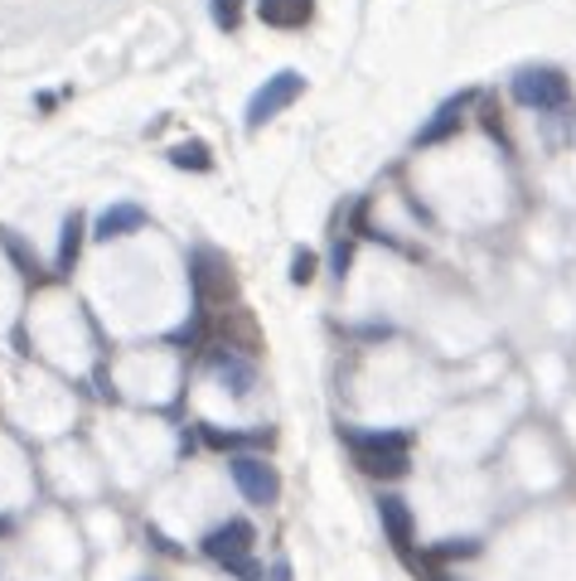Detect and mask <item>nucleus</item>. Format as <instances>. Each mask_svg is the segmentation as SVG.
<instances>
[{
	"mask_svg": "<svg viewBox=\"0 0 576 581\" xmlns=\"http://www.w3.org/2000/svg\"><path fill=\"white\" fill-rule=\"evenodd\" d=\"M257 15L271 29H305L315 15V0H257Z\"/></svg>",
	"mask_w": 576,
	"mask_h": 581,
	"instance_id": "6e6552de",
	"label": "nucleus"
},
{
	"mask_svg": "<svg viewBox=\"0 0 576 581\" xmlns=\"http://www.w3.org/2000/svg\"><path fill=\"white\" fill-rule=\"evenodd\" d=\"M228 471H233V485L247 495V505H277V495H281V475L271 471V465L262 461V455H237V461H228Z\"/></svg>",
	"mask_w": 576,
	"mask_h": 581,
	"instance_id": "39448f33",
	"label": "nucleus"
},
{
	"mask_svg": "<svg viewBox=\"0 0 576 581\" xmlns=\"http://www.w3.org/2000/svg\"><path fill=\"white\" fill-rule=\"evenodd\" d=\"M271 581H291V567H286V562H277V567H271Z\"/></svg>",
	"mask_w": 576,
	"mask_h": 581,
	"instance_id": "f3484780",
	"label": "nucleus"
},
{
	"mask_svg": "<svg viewBox=\"0 0 576 581\" xmlns=\"http://www.w3.org/2000/svg\"><path fill=\"white\" fill-rule=\"evenodd\" d=\"M209 368H213V378H219L223 388H228L233 398H252V388H257V368L243 359V354H233V349H213L209 354Z\"/></svg>",
	"mask_w": 576,
	"mask_h": 581,
	"instance_id": "423d86ee",
	"label": "nucleus"
},
{
	"mask_svg": "<svg viewBox=\"0 0 576 581\" xmlns=\"http://www.w3.org/2000/svg\"><path fill=\"white\" fill-rule=\"evenodd\" d=\"M460 121H466V97H450V103L440 107L422 131H416V145H440L446 137H456V131H460Z\"/></svg>",
	"mask_w": 576,
	"mask_h": 581,
	"instance_id": "9d476101",
	"label": "nucleus"
},
{
	"mask_svg": "<svg viewBox=\"0 0 576 581\" xmlns=\"http://www.w3.org/2000/svg\"><path fill=\"white\" fill-rule=\"evenodd\" d=\"M315 266H320V262H315V252H296V262H291V282L310 286L315 282Z\"/></svg>",
	"mask_w": 576,
	"mask_h": 581,
	"instance_id": "2eb2a0df",
	"label": "nucleus"
},
{
	"mask_svg": "<svg viewBox=\"0 0 576 581\" xmlns=\"http://www.w3.org/2000/svg\"><path fill=\"white\" fill-rule=\"evenodd\" d=\"M514 97L533 111H562L572 97V78L562 69H524L514 78Z\"/></svg>",
	"mask_w": 576,
	"mask_h": 581,
	"instance_id": "f03ea898",
	"label": "nucleus"
},
{
	"mask_svg": "<svg viewBox=\"0 0 576 581\" xmlns=\"http://www.w3.org/2000/svg\"><path fill=\"white\" fill-rule=\"evenodd\" d=\"M378 519H383V533L398 553H412V538H416V519L407 509L402 495H378Z\"/></svg>",
	"mask_w": 576,
	"mask_h": 581,
	"instance_id": "0eeeda50",
	"label": "nucleus"
},
{
	"mask_svg": "<svg viewBox=\"0 0 576 581\" xmlns=\"http://www.w3.org/2000/svg\"><path fill=\"white\" fill-rule=\"evenodd\" d=\"M301 93H305V78L296 69H281L277 78H267V83L252 93V103H247V127H252V131L267 127V121L281 117V111L296 103Z\"/></svg>",
	"mask_w": 576,
	"mask_h": 581,
	"instance_id": "7ed1b4c3",
	"label": "nucleus"
},
{
	"mask_svg": "<svg viewBox=\"0 0 576 581\" xmlns=\"http://www.w3.org/2000/svg\"><path fill=\"white\" fill-rule=\"evenodd\" d=\"M344 441L354 446V461L364 475L398 479L407 475V436L402 431H344Z\"/></svg>",
	"mask_w": 576,
	"mask_h": 581,
	"instance_id": "f257e3e1",
	"label": "nucleus"
},
{
	"mask_svg": "<svg viewBox=\"0 0 576 581\" xmlns=\"http://www.w3.org/2000/svg\"><path fill=\"white\" fill-rule=\"evenodd\" d=\"M344 266H349V242H339L334 248V276H344Z\"/></svg>",
	"mask_w": 576,
	"mask_h": 581,
	"instance_id": "dca6fc26",
	"label": "nucleus"
},
{
	"mask_svg": "<svg viewBox=\"0 0 576 581\" xmlns=\"http://www.w3.org/2000/svg\"><path fill=\"white\" fill-rule=\"evenodd\" d=\"M169 165H175V170H213V155L203 141H179L175 151H169Z\"/></svg>",
	"mask_w": 576,
	"mask_h": 581,
	"instance_id": "9b49d317",
	"label": "nucleus"
},
{
	"mask_svg": "<svg viewBox=\"0 0 576 581\" xmlns=\"http://www.w3.org/2000/svg\"><path fill=\"white\" fill-rule=\"evenodd\" d=\"M474 553H480V543H474V538H446L432 557H436V562H460V557H474Z\"/></svg>",
	"mask_w": 576,
	"mask_h": 581,
	"instance_id": "ddd939ff",
	"label": "nucleus"
},
{
	"mask_svg": "<svg viewBox=\"0 0 576 581\" xmlns=\"http://www.w3.org/2000/svg\"><path fill=\"white\" fill-rule=\"evenodd\" d=\"M78 248H83V218H78V214H68V218H63V242H59V276L73 272Z\"/></svg>",
	"mask_w": 576,
	"mask_h": 581,
	"instance_id": "f8f14e48",
	"label": "nucleus"
},
{
	"mask_svg": "<svg viewBox=\"0 0 576 581\" xmlns=\"http://www.w3.org/2000/svg\"><path fill=\"white\" fill-rule=\"evenodd\" d=\"M145 228V209L141 204H111L107 214L97 218V233L93 238L111 242V238H127V233H141Z\"/></svg>",
	"mask_w": 576,
	"mask_h": 581,
	"instance_id": "1a4fd4ad",
	"label": "nucleus"
},
{
	"mask_svg": "<svg viewBox=\"0 0 576 581\" xmlns=\"http://www.w3.org/2000/svg\"><path fill=\"white\" fill-rule=\"evenodd\" d=\"M0 533H10V519H0Z\"/></svg>",
	"mask_w": 576,
	"mask_h": 581,
	"instance_id": "a211bd4d",
	"label": "nucleus"
},
{
	"mask_svg": "<svg viewBox=\"0 0 576 581\" xmlns=\"http://www.w3.org/2000/svg\"><path fill=\"white\" fill-rule=\"evenodd\" d=\"M252 543H257V529L247 519H228V523H219V529H209L203 533V553L213 557L219 567H233V562H243V557H252Z\"/></svg>",
	"mask_w": 576,
	"mask_h": 581,
	"instance_id": "20e7f679",
	"label": "nucleus"
},
{
	"mask_svg": "<svg viewBox=\"0 0 576 581\" xmlns=\"http://www.w3.org/2000/svg\"><path fill=\"white\" fill-rule=\"evenodd\" d=\"M213 25L219 29H237V20H243V0H213Z\"/></svg>",
	"mask_w": 576,
	"mask_h": 581,
	"instance_id": "4468645a",
	"label": "nucleus"
}]
</instances>
